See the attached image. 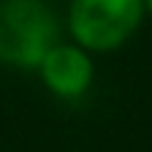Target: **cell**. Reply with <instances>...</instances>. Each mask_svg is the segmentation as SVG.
<instances>
[{"label":"cell","mask_w":152,"mask_h":152,"mask_svg":"<svg viewBox=\"0 0 152 152\" xmlns=\"http://www.w3.org/2000/svg\"><path fill=\"white\" fill-rule=\"evenodd\" d=\"M144 0H73L71 28L87 48H115L141 20Z\"/></svg>","instance_id":"obj_2"},{"label":"cell","mask_w":152,"mask_h":152,"mask_svg":"<svg viewBox=\"0 0 152 152\" xmlns=\"http://www.w3.org/2000/svg\"><path fill=\"white\" fill-rule=\"evenodd\" d=\"M147 6H149V11H152V0H147Z\"/></svg>","instance_id":"obj_4"},{"label":"cell","mask_w":152,"mask_h":152,"mask_svg":"<svg viewBox=\"0 0 152 152\" xmlns=\"http://www.w3.org/2000/svg\"><path fill=\"white\" fill-rule=\"evenodd\" d=\"M42 76L45 85L54 93L65 99H76L87 90L93 79V65L82 51L71 48V45H54L42 59Z\"/></svg>","instance_id":"obj_3"},{"label":"cell","mask_w":152,"mask_h":152,"mask_svg":"<svg viewBox=\"0 0 152 152\" xmlns=\"http://www.w3.org/2000/svg\"><path fill=\"white\" fill-rule=\"evenodd\" d=\"M56 42V20L39 0H0V62L42 65Z\"/></svg>","instance_id":"obj_1"}]
</instances>
